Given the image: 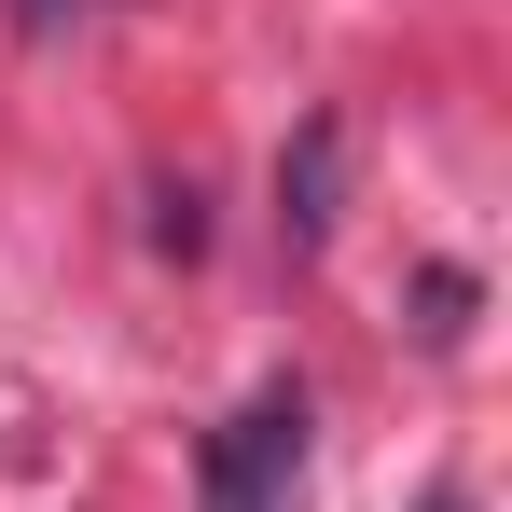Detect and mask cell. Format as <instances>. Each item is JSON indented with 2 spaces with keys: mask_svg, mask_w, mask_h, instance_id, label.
I'll return each mask as SVG.
<instances>
[{
  "mask_svg": "<svg viewBox=\"0 0 512 512\" xmlns=\"http://www.w3.org/2000/svg\"><path fill=\"white\" fill-rule=\"evenodd\" d=\"M305 499V388L277 374L208 429V512H291Z\"/></svg>",
  "mask_w": 512,
  "mask_h": 512,
  "instance_id": "6da1fadb",
  "label": "cell"
},
{
  "mask_svg": "<svg viewBox=\"0 0 512 512\" xmlns=\"http://www.w3.org/2000/svg\"><path fill=\"white\" fill-rule=\"evenodd\" d=\"M333 222H346V125H333V111H305L291 153H277V236H291V263L333 250Z\"/></svg>",
  "mask_w": 512,
  "mask_h": 512,
  "instance_id": "7a4b0ae2",
  "label": "cell"
},
{
  "mask_svg": "<svg viewBox=\"0 0 512 512\" xmlns=\"http://www.w3.org/2000/svg\"><path fill=\"white\" fill-rule=\"evenodd\" d=\"M471 305H485L471 263H416V346H457V333H471Z\"/></svg>",
  "mask_w": 512,
  "mask_h": 512,
  "instance_id": "3957f363",
  "label": "cell"
},
{
  "mask_svg": "<svg viewBox=\"0 0 512 512\" xmlns=\"http://www.w3.org/2000/svg\"><path fill=\"white\" fill-rule=\"evenodd\" d=\"M56 14H70V0H14V28H56Z\"/></svg>",
  "mask_w": 512,
  "mask_h": 512,
  "instance_id": "277c9868",
  "label": "cell"
},
{
  "mask_svg": "<svg viewBox=\"0 0 512 512\" xmlns=\"http://www.w3.org/2000/svg\"><path fill=\"white\" fill-rule=\"evenodd\" d=\"M416 512H471V499H457V485H443V499H416Z\"/></svg>",
  "mask_w": 512,
  "mask_h": 512,
  "instance_id": "5b68a950",
  "label": "cell"
}]
</instances>
